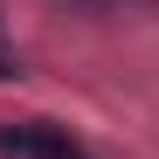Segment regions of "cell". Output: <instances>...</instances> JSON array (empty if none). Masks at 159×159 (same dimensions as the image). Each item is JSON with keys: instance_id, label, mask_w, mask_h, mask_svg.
I'll return each instance as SVG.
<instances>
[{"instance_id": "cell-1", "label": "cell", "mask_w": 159, "mask_h": 159, "mask_svg": "<svg viewBox=\"0 0 159 159\" xmlns=\"http://www.w3.org/2000/svg\"><path fill=\"white\" fill-rule=\"evenodd\" d=\"M0 152H7V159H97L83 139H69L62 125H42V118L0 125Z\"/></svg>"}, {"instance_id": "cell-2", "label": "cell", "mask_w": 159, "mask_h": 159, "mask_svg": "<svg viewBox=\"0 0 159 159\" xmlns=\"http://www.w3.org/2000/svg\"><path fill=\"white\" fill-rule=\"evenodd\" d=\"M0 76H14V56H7V42H0Z\"/></svg>"}]
</instances>
